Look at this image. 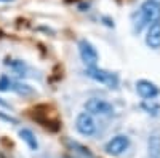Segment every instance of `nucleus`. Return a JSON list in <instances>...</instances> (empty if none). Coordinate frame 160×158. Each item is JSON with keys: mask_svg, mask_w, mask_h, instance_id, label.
I'll list each match as a JSON object with an SVG mask.
<instances>
[{"mask_svg": "<svg viewBox=\"0 0 160 158\" xmlns=\"http://www.w3.org/2000/svg\"><path fill=\"white\" fill-rule=\"evenodd\" d=\"M158 18H160V2H157V0H146L135 15L133 29H135V32H141L146 26H151Z\"/></svg>", "mask_w": 160, "mask_h": 158, "instance_id": "f257e3e1", "label": "nucleus"}, {"mask_svg": "<svg viewBox=\"0 0 160 158\" xmlns=\"http://www.w3.org/2000/svg\"><path fill=\"white\" fill-rule=\"evenodd\" d=\"M87 75L90 78H93V80H96V82H99V83H102L106 86H109V88H117L118 86L117 74L104 70V69L98 67V65H95V67H87Z\"/></svg>", "mask_w": 160, "mask_h": 158, "instance_id": "f03ea898", "label": "nucleus"}, {"mask_svg": "<svg viewBox=\"0 0 160 158\" xmlns=\"http://www.w3.org/2000/svg\"><path fill=\"white\" fill-rule=\"evenodd\" d=\"M85 110L90 115H104V117H109L115 112L114 105L104 99L99 98H91L85 102Z\"/></svg>", "mask_w": 160, "mask_h": 158, "instance_id": "7ed1b4c3", "label": "nucleus"}, {"mask_svg": "<svg viewBox=\"0 0 160 158\" xmlns=\"http://www.w3.org/2000/svg\"><path fill=\"white\" fill-rule=\"evenodd\" d=\"M75 129L82 136H93L98 129V125L95 122V118H93V115H90L87 112H82L75 118Z\"/></svg>", "mask_w": 160, "mask_h": 158, "instance_id": "20e7f679", "label": "nucleus"}, {"mask_svg": "<svg viewBox=\"0 0 160 158\" xmlns=\"http://www.w3.org/2000/svg\"><path fill=\"white\" fill-rule=\"evenodd\" d=\"M78 53H80L82 61L88 65V67H95L98 64V59H99L98 51L88 40H85V38H82V40L78 42Z\"/></svg>", "mask_w": 160, "mask_h": 158, "instance_id": "39448f33", "label": "nucleus"}, {"mask_svg": "<svg viewBox=\"0 0 160 158\" xmlns=\"http://www.w3.org/2000/svg\"><path fill=\"white\" fill-rule=\"evenodd\" d=\"M130 147V139L123 134H118L115 137H112L108 144H106V152L109 155H114V156H118L128 150Z\"/></svg>", "mask_w": 160, "mask_h": 158, "instance_id": "423d86ee", "label": "nucleus"}, {"mask_svg": "<svg viewBox=\"0 0 160 158\" xmlns=\"http://www.w3.org/2000/svg\"><path fill=\"white\" fill-rule=\"evenodd\" d=\"M136 91L141 98H144L146 101L154 99L160 94V89L155 83L149 82V80H138L136 82Z\"/></svg>", "mask_w": 160, "mask_h": 158, "instance_id": "0eeeda50", "label": "nucleus"}, {"mask_svg": "<svg viewBox=\"0 0 160 158\" xmlns=\"http://www.w3.org/2000/svg\"><path fill=\"white\" fill-rule=\"evenodd\" d=\"M146 43L149 48L158 50L160 48V18L155 19L148 29V35H146Z\"/></svg>", "mask_w": 160, "mask_h": 158, "instance_id": "6e6552de", "label": "nucleus"}, {"mask_svg": "<svg viewBox=\"0 0 160 158\" xmlns=\"http://www.w3.org/2000/svg\"><path fill=\"white\" fill-rule=\"evenodd\" d=\"M19 137H21L26 144H28L31 150H37V149H38V142H37V139H35V136H34V133H32L31 129L22 128V129L19 131Z\"/></svg>", "mask_w": 160, "mask_h": 158, "instance_id": "1a4fd4ad", "label": "nucleus"}, {"mask_svg": "<svg viewBox=\"0 0 160 158\" xmlns=\"http://www.w3.org/2000/svg\"><path fill=\"white\" fill-rule=\"evenodd\" d=\"M149 153L154 158H160V134L154 133L149 137Z\"/></svg>", "mask_w": 160, "mask_h": 158, "instance_id": "9d476101", "label": "nucleus"}, {"mask_svg": "<svg viewBox=\"0 0 160 158\" xmlns=\"http://www.w3.org/2000/svg\"><path fill=\"white\" fill-rule=\"evenodd\" d=\"M141 107L148 112V113H152V115H155V117L160 113V104H158V102H154L152 99L144 101V102L141 104Z\"/></svg>", "mask_w": 160, "mask_h": 158, "instance_id": "9b49d317", "label": "nucleus"}, {"mask_svg": "<svg viewBox=\"0 0 160 158\" xmlns=\"http://www.w3.org/2000/svg\"><path fill=\"white\" fill-rule=\"evenodd\" d=\"M11 89L16 91L19 94H31L32 93V88L29 85H24V83H18V82H13L11 83Z\"/></svg>", "mask_w": 160, "mask_h": 158, "instance_id": "f8f14e48", "label": "nucleus"}, {"mask_svg": "<svg viewBox=\"0 0 160 158\" xmlns=\"http://www.w3.org/2000/svg\"><path fill=\"white\" fill-rule=\"evenodd\" d=\"M11 80H10V78L8 77H2V78H0V91H10L11 89Z\"/></svg>", "mask_w": 160, "mask_h": 158, "instance_id": "ddd939ff", "label": "nucleus"}, {"mask_svg": "<svg viewBox=\"0 0 160 158\" xmlns=\"http://www.w3.org/2000/svg\"><path fill=\"white\" fill-rule=\"evenodd\" d=\"M0 118H3V120H7V122H11V123H16V120H15V118L7 117V115H3V113H0Z\"/></svg>", "mask_w": 160, "mask_h": 158, "instance_id": "4468645a", "label": "nucleus"}, {"mask_svg": "<svg viewBox=\"0 0 160 158\" xmlns=\"http://www.w3.org/2000/svg\"><path fill=\"white\" fill-rule=\"evenodd\" d=\"M0 2H3V3H8V2H13V0H0Z\"/></svg>", "mask_w": 160, "mask_h": 158, "instance_id": "2eb2a0df", "label": "nucleus"}]
</instances>
